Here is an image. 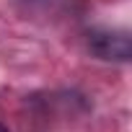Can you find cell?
I'll return each instance as SVG.
<instances>
[{
	"instance_id": "cell-1",
	"label": "cell",
	"mask_w": 132,
	"mask_h": 132,
	"mask_svg": "<svg viewBox=\"0 0 132 132\" xmlns=\"http://www.w3.org/2000/svg\"><path fill=\"white\" fill-rule=\"evenodd\" d=\"M88 47L96 57L101 60H114V62H127L132 57V42L122 31H93L88 39Z\"/></svg>"
},
{
	"instance_id": "cell-2",
	"label": "cell",
	"mask_w": 132,
	"mask_h": 132,
	"mask_svg": "<svg viewBox=\"0 0 132 132\" xmlns=\"http://www.w3.org/2000/svg\"><path fill=\"white\" fill-rule=\"evenodd\" d=\"M0 132H8V127H3V124H0Z\"/></svg>"
}]
</instances>
